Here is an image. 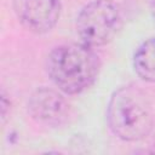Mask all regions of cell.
Listing matches in <instances>:
<instances>
[{"label": "cell", "instance_id": "6da1fadb", "mask_svg": "<svg viewBox=\"0 0 155 155\" xmlns=\"http://www.w3.org/2000/svg\"><path fill=\"white\" fill-rule=\"evenodd\" d=\"M47 74L67 94L87 90L97 79L101 62L92 47L85 44H65L54 47L47 57Z\"/></svg>", "mask_w": 155, "mask_h": 155}, {"label": "cell", "instance_id": "7a4b0ae2", "mask_svg": "<svg viewBox=\"0 0 155 155\" xmlns=\"http://www.w3.org/2000/svg\"><path fill=\"white\" fill-rule=\"evenodd\" d=\"M107 120L111 132L127 142L147 137L154 124L149 99L142 90L132 85L120 87L111 94Z\"/></svg>", "mask_w": 155, "mask_h": 155}, {"label": "cell", "instance_id": "3957f363", "mask_svg": "<svg viewBox=\"0 0 155 155\" xmlns=\"http://www.w3.org/2000/svg\"><path fill=\"white\" fill-rule=\"evenodd\" d=\"M122 17L111 0H93L81 8L76 18V33L82 44L98 47L109 44L119 33Z\"/></svg>", "mask_w": 155, "mask_h": 155}, {"label": "cell", "instance_id": "277c9868", "mask_svg": "<svg viewBox=\"0 0 155 155\" xmlns=\"http://www.w3.org/2000/svg\"><path fill=\"white\" fill-rule=\"evenodd\" d=\"M12 4L22 25L36 34L52 30L61 17V0H12Z\"/></svg>", "mask_w": 155, "mask_h": 155}, {"label": "cell", "instance_id": "5b68a950", "mask_svg": "<svg viewBox=\"0 0 155 155\" xmlns=\"http://www.w3.org/2000/svg\"><path fill=\"white\" fill-rule=\"evenodd\" d=\"M28 111L40 124L59 126L69 117V104L57 91L41 87L30 96Z\"/></svg>", "mask_w": 155, "mask_h": 155}, {"label": "cell", "instance_id": "8992f818", "mask_svg": "<svg viewBox=\"0 0 155 155\" xmlns=\"http://www.w3.org/2000/svg\"><path fill=\"white\" fill-rule=\"evenodd\" d=\"M133 68L144 81L155 82V38L144 41L134 52Z\"/></svg>", "mask_w": 155, "mask_h": 155}, {"label": "cell", "instance_id": "52a82bcc", "mask_svg": "<svg viewBox=\"0 0 155 155\" xmlns=\"http://www.w3.org/2000/svg\"><path fill=\"white\" fill-rule=\"evenodd\" d=\"M6 109H7V107H6V97H5V94H2L1 96V119L2 120L6 117Z\"/></svg>", "mask_w": 155, "mask_h": 155}, {"label": "cell", "instance_id": "ba28073f", "mask_svg": "<svg viewBox=\"0 0 155 155\" xmlns=\"http://www.w3.org/2000/svg\"><path fill=\"white\" fill-rule=\"evenodd\" d=\"M150 12H151V15H153V17L155 19V0L150 1Z\"/></svg>", "mask_w": 155, "mask_h": 155}]
</instances>
